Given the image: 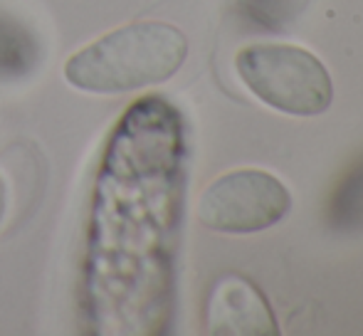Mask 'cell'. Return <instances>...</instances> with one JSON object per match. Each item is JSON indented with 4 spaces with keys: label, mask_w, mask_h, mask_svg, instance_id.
Returning <instances> with one entry per match:
<instances>
[{
    "label": "cell",
    "mask_w": 363,
    "mask_h": 336,
    "mask_svg": "<svg viewBox=\"0 0 363 336\" xmlns=\"http://www.w3.org/2000/svg\"><path fill=\"white\" fill-rule=\"evenodd\" d=\"M188 40L168 23H134L106 33L65 65V79L86 94H126L163 84L183 67Z\"/></svg>",
    "instance_id": "6da1fadb"
},
{
    "label": "cell",
    "mask_w": 363,
    "mask_h": 336,
    "mask_svg": "<svg viewBox=\"0 0 363 336\" xmlns=\"http://www.w3.org/2000/svg\"><path fill=\"white\" fill-rule=\"evenodd\" d=\"M235 69L255 96L294 116H316L334 99L329 69L296 45H250L235 57Z\"/></svg>",
    "instance_id": "7a4b0ae2"
},
{
    "label": "cell",
    "mask_w": 363,
    "mask_h": 336,
    "mask_svg": "<svg viewBox=\"0 0 363 336\" xmlns=\"http://www.w3.org/2000/svg\"><path fill=\"white\" fill-rule=\"evenodd\" d=\"M291 196L279 178L245 168L220 176L198 201V220L218 233H257L282 220Z\"/></svg>",
    "instance_id": "3957f363"
},
{
    "label": "cell",
    "mask_w": 363,
    "mask_h": 336,
    "mask_svg": "<svg viewBox=\"0 0 363 336\" xmlns=\"http://www.w3.org/2000/svg\"><path fill=\"white\" fill-rule=\"evenodd\" d=\"M211 329L216 334H269L274 319L257 289L247 282H225L211 304Z\"/></svg>",
    "instance_id": "277c9868"
},
{
    "label": "cell",
    "mask_w": 363,
    "mask_h": 336,
    "mask_svg": "<svg viewBox=\"0 0 363 336\" xmlns=\"http://www.w3.org/2000/svg\"><path fill=\"white\" fill-rule=\"evenodd\" d=\"M326 223L334 233L354 235L363 233V161H359L329 198Z\"/></svg>",
    "instance_id": "5b68a950"
},
{
    "label": "cell",
    "mask_w": 363,
    "mask_h": 336,
    "mask_svg": "<svg viewBox=\"0 0 363 336\" xmlns=\"http://www.w3.org/2000/svg\"><path fill=\"white\" fill-rule=\"evenodd\" d=\"M38 60V45L20 25L0 18V77H20Z\"/></svg>",
    "instance_id": "8992f818"
},
{
    "label": "cell",
    "mask_w": 363,
    "mask_h": 336,
    "mask_svg": "<svg viewBox=\"0 0 363 336\" xmlns=\"http://www.w3.org/2000/svg\"><path fill=\"white\" fill-rule=\"evenodd\" d=\"M306 3L309 0H240V8L262 30L282 33V30H287L291 20L306 8Z\"/></svg>",
    "instance_id": "52a82bcc"
},
{
    "label": "cell",
    "mask_w": 363,
    "mask_h": 336,
    "mask_svg": "<svg viewBox=\"0 0 363 336\" xmlns=\"http://www.w3.org/2000/svg\"><path fill=\"white\" fill-rule=\"evenodd\" d=\"M5 208H8V191H5V183L0 181V223L5 218Z\"/></svg>",
    "instance_id": "ba28073f"
}]
</instances>
